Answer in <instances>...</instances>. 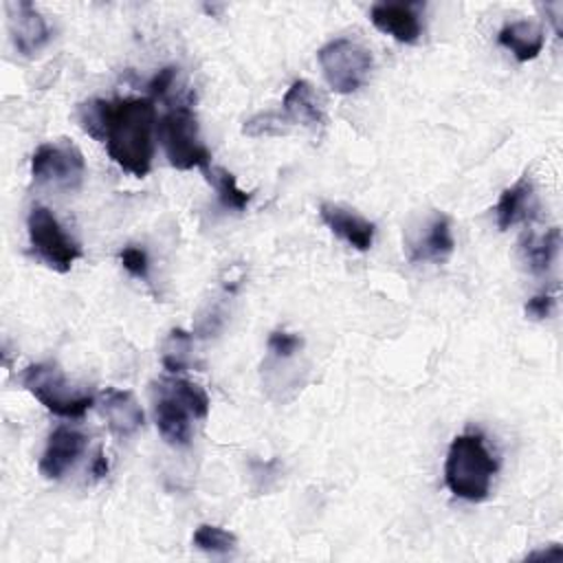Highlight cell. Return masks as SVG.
Here are the masks:
<instances>
[{
	"label": "cell",
	"instance_id": "22",
	"mask_svg": "<svg viewBox=\"0 0 563 563\" xmlns=\"http://www.w3.org/2000/svg\"><path fill=\"white\" fill-rule=\"evenodd\" d=\"M194 545L202 552H209V554H229V552L235 550L238 539H235L233 532H229L220 526L202 523L194 532Z\"/></svg>",
	"mask_w": 563,
	"mask_h": 563
},
{
	"label": "cell",
	"instance_id": "21",
	"mask_svg": "<svg viewBox=\"0 0 563 563\" xmlns=\"http://www.w3.org/2000/svg\"><path fill=\"white\" fill-rule=\"evenodd\" d=\"M163 383L189 409V413L194 418L202 420V418L209 416V396L200 385H196L191 380H185V378H165Z\"/></svg>",
	"mask_w": 563,
	"mask_h": 563
},
{
	"label": "cell",
	"instance_id": "2",
	"mask_svg": "<svg viewBox=\"0 0 563 563\" xmlns=\"http://www.w3.org/2000/svg\"><path fill=\"white\" fill-rule=\"evenodd\" d=\"M497 473V462L486 449L482 433H460L453 438L446 462V488L466 501H484L490 493V482Z\"/></svg>",
	"mask_w": 563,
	"mask_h": 563
},
{
	"label": "cell",
	"instance_id": "27",
	"mask_svg": "<svg viewBox=\"0 0 563 563\" xmlns=\"http://www.w3.org/2000/svg\"><path fill=\"white\" fill-rule=\"evenodd\" d=\"M554 303H556L554 295H550V292H539V295H534V297H530V299L526 301V314H528L530 319H534V321L548 319V317L552 314V310H554Z\"/></svg>",
	"mask_w": 563,
	"mask_h": 563
},
{
	"label": "cell",
	"instance_id": "12",
	"mask_svg": "<svg viewBox=\"0 0 563 563\" xmlns=\"http://www.w3.org/2000/svg\"><path fill=\"white\" fill-rule=\"evenodd\" d=\"M418 2H376L369 9L372 24L396 42L416 44L422 33Z\"/></svg>",
	"mask_w": 563,
	"mask_h": 563
},
{
	"label": "cell",
	"instance_id": "23",
	"mask_svg": "<svg viewBox=\"0 0 563 563\" xmlns=\"http://www.w3.org/2000/svg\"><path fill=\"white\" fill-rule=\"evenodd\" d=\"M106 99H90L79 106L77 117L79 125L84 128L86 134H90L97 141H103V128H106Z\"/></svg>",
	"mask_w": 563,
	"mask_h": 563
},
{
	"label": "cell",
	"instance_id": "15",
	"mask_svg": "<svg viewBox=\"0 0 563 563\" xmlns=\"http://www.w3.org/2000/svg\"><path fill=\"white\" fill-rule=\"evenodd\" d=\"M284 114L288 121L308 125V128H321L325 123L323 101L314 86L306 79H297L290 84V88L284 95Z\"/></svg>",
	"mask_w": 563,
	"mask_h": 563
},
{
	"label": "cell",
	"instance_id": "29",
	"mask_svg": "<svg viewBox=\"0 0 563 563\" xmlns=\"http://www.w3.org/2000/svg\"><path fill=\"white\" fill-rule=\"evenodd\" d=\"M90 471H92V475H95V477H103V475L108 473V462H106V457H103V453H101V451H97V455H95V460H92Z\"/></svg>",
	"mask_w": 563,
	"mask_h": 563
},
{
	"label": "cell",
	"instance_id": "20",
	"mask_svg": "<svg viewBox=\"0 0 563 563\" xmlns=\"http://www.w3.org/2000/svg\"><path fill=\"white\" fill-rule=\"evenodd\" d=\"M194 345V336L183 330V328H174L167 339L163 341V354L161 361L165 365V369L169 372H185L189 367V352Z\"/></svg>",
	"mask_w": 563,
	"mask_h": 563
},
{
	"label": "cell",
	"instance_id": "5",
	"mask_svg": "<svg viewBox=\"0 0 563 563\" xmlns=\"http://www.w3.org/2000/svg\"><path fill=\"white\" fill-rule=\"evenodd\" d=\"M317 59L328 86L339 95L356 92L369 79L374 66L372 53L350 37L330 40L317 51Z\"/></svg>",
	"mask_w": 563,
	"mask_h": 563
},
{
	"label": "cell",
	"instance_id": "28",
	"mask_svg": "<svg viewBox=\"0 0 563 563\" xmlns=\"http://www.w3.org/2000/svg\"><path fill=\"white\" fill-rule=\"evenodd\" d=\"M174 77H176V68H174V66L161 68V70L150 79V84H147L150 95H152V97H163V95L172 88Z\"/></svg>",
	"mask_w": 563,
	"mask_h": 563
},
{
	"label": "cell",
	"instance_id": "18",
	"mask_svg": "<svg viewBox=\"0 0 563 563\" xmlns=\"http://www.w3.org/2000/svg\"><path fill=\"white\" fill-rule=\"evenodd\" d=\"M202 174L207 176V180L211 183V187L216 189L218 194V200L224 209H231V211H244L253 198L251 191H244L238 187V180L235 176L220 167V165H207L202 169Z\"/></svg>",
	"mask_w": 563,
	"mask_h": 563
},
{
	"label": "cell",
	"instance_id": "11",
	"mask_svg": "<svg viewBox=\"0 0 563 563\" xmlns=\"http://www.w3.org/2000/svg\"><path fill=\"white\" fill-rule=\"evenodd\" d=\"M7 13H9V33L18 53L29 57L51 40V29L46 20L29 0L9 2Z\"/></svg>",
	"mask_w": 563,
	"mask_h": 563
},
{
	"label": "cell",
	"instance_id": "30",
	"mask_svg": "<svg viewBox=\"0 0 563 563\" xmlns=\"http://www.w3.org/2000/svg\"><path fill=\"white\" fill-rule=\"evenodd\" d=\"M563 552H561V548L559 545H554L552 548V552H548V550H541V552H532V554H528V559H550V556H561Z\"/></svg>",
	"mask_w": 563,
	"mask_h": 563
},
{
	"label": "cell",
	"instance_id": "9",
	"mask_svg": "<svg viewBox=\"0 0 563 563\" xmlns=\"http://www.w3.org/2000/svg\"><path fill=\"white\" fill-rule=\"evenodd\" d=\"M154 422L161 433V438L172 446H187L191 442V422H189V409L167 389V385L161 380L154 385Z\"/></svg>",
	"mask_w": 563,
	"mask_h": 563
},
{
	"label": "cell",
	"instance_id": "7",
	"mask_svg": "<svg viewBox=\"0 0 563 563\" xmlns=\"http://www.w3.org/2000/svg\"><path fill=\"white\" fill-rule=\"evenodd\" d=\"M86 174V161L77 145L70 141L42 143L31 156V176L40 185L57 189H77Z\"/></svg>",
	"mask_w": 563,
	"mask_h": 563
},
{
	"label": "cell",
	"instance_id": "1",
	"mask_svg": "<svg viewBox=\"0 0 563 563\" xmlns=\"http://www.w3.org/2000/svg\"><path fill=\"white\" fill-rule=\"evenodd\" d=\"M156 108L152 99H108L103 143L110 158L128 174L143 178L154 158Z\"/></svg>",
	"mask_w": 563,
	"mask_h": 563
},
{
	"label": "cell",
	"instance_id": "26",
	"mask_svg": "<svg viewBox=\"0 0 563 563\" xmlns=\"http://www.w3.org/2000/svg\"><path fill=\"white\" fill-rule=\"evenodd\" d=\"M119 257H121L123 268H125L132 277H136V279H147V275H150V260H147V253H145L143 249L130 244V246H125V249L119 253Z\"/></svg>",
	"mask_w": 563,
	"mask_h": 563
},
{
	"label": "cell",
	"instance_id": "25",
	"mask_svg": "<svg viewBox=\"0 0 563 563\" xmlns=\"http://www.w3.org/2000/svg\"><path fill=\"white\" fill-rule=\"evenodd\" d=\"M303 347V339L295 332H286V330H273L268 334V350L277 356V358H290L295 356L299 350Z\"/></svg>",
	"mask_w": 563,
	"mask_h": 563
},
{
	"label": "cell",
	"instance_id": "13",
	"mask_svg": "<svg viewBox=\"0 0 563 563\" xmlns=\"http://www.w3.org/2000/svg\"><path fill=\"white\" fill-rule=\"evenodd\" d=\"M319 216H321L323 224L334 235H339L343 242H347L352 249H356V251H369L372 249L376 227L367 218L358 216L352 209L334 205V202H323L319 207Z\"/></svg>",
	"mask_w": 563,
	"mask_h": 563
},
{
	"label": "cell",
	"instance_id": "14",
	"mask_svg": "<svg viewBox=\"0 0 563 563\" xmlns=\"http://www.w3.org/2000/svg\"><path fill=\"white\" fill-rule=\"evenodd\" d=\"M101 416L119 438H130L143 427V409L130 389L108 387L101 396Z\"/></svg>",
	"mask_w": 563,
	"mask_h": 563
},
{
	"label": "cell",
	"instance_id": "4",
	"mask_svg": "<svg viewBox=\"0 0 563 563\" xmlns=\"http://www.w3.org/2000/svg\"><path fill=\"white\" fill-rule=\"evenodd\" d=\"M20 383L48 411L62 418H81L95 405L92 394L73 389L62 369L51 363L29 365L22 372Z\"/></svg>",
	"mask_w": 563,
	"mask_h": 563
},
{
	"label": "cell",
	"instance_id": "16",
	"mask_svg": "<svg viewBox=\"0 0 563 563\" xmlns=\"http://www.w3.org/2000/svg\"><path fill=\"white\" fill-rule=\"evenodd\" d=\"M537 209V196H534V185L528 176L519 178L515 185L501 191L497 205H495V218L497 227L501 231L510 229L512 224L532 218Z\"/></svg>",
	"mask_w": 563,
	"mask_h": 563
},
{
	"label": "cell",
	"instance_id": "17",
	"mask_svg": "<svg viewBox=\"0 0 563 563\" xmlns=\"http://www.w3.org/2000/svg\"><path fill=\"white\" fill-rule=\"evenodd\" d=\"M497 42L508 48L517 62H530L534 59L545 44V35L543 29L532 22V20H517V22H508L499 35Z\"/></svg>",
	"mask_w": 563,
	"mask_h": 563
},
{
	"label": "cell",
	"instance_id": "8",
	"mask_svg": "<svg viewBox=\"0 0 563 563\" xmlns=\"http://www.w3.org/2000/svg\"><path fill=\"white\" fill-rule=\"evenodd\" d=\"M407 257L409 262H444L453 249L455 240L451 233V220L444 213H433L418 231L407 235Z\"/></svg>",
	"mask_w": 563,
	"mask_h": 563
},
{
	"label": "cell",
	"instance_id": "19",
	"mask_svg": "<svg viewBox=\"0 0 563 563\" xmlns=\"http://www.w3.org/2000/svg\"><path fill=\"white\" fill-rule=\"evenodd\" d=\"M559 246H561V231H559V227H552L545 233L530 235L526 240L523 257L534 273H545V271H550V266L559 253Z\"/></svg>",
	"mask_w": 563,
	"mask_h": 563
},
{
	"label": "cell",
	"instance_id": "10",
	"mask_svg": "<svg viewBox=\"0 0 563 563\" xmlns=\"http://www.w3.org/2000/svg\"><path fill=\"white\" fill-rule=\"evenodd\" d=\"M88 438L73 427H57L46 442V449L40 457V473L46 479H62L79 460L86 449Z\"/></svg>",
	"mask_w": 563,
	"mask_h": 563
},
{
	"label": "cell",
	"instance_id": "24",
	"mask_svg": "<svg viewBox=\"0 0 563 563\" xmlns=\"http://www.w3.org/2000/svg\"><path fill=\"white\" fill-rule=\"evenodd\" d=\"M284 123H288V117L277 114V112H260L255 117H251L242 132L249 136H271V134H284L286 128Z\"/></svg>",
	"mask_w": 563,
	"mask_h": 563
},
{
	"label": "cell",
	"instance_id": "6",
	"mask_svg": "<svg viewBox=\"0 0 563 563\" xmlns=\"http://www.w3.org/2000/svg\"><path fill=\"white\" fill-rule=\"evenodd\" d=\"M26 231L35 257L57 273L70 271V266L81 257V246L64 231L53 211L42 205H35L29 211Z\"/></svg>",
	"mask_w": 563,
	"mask_h": 563
},
{
	"label": "cell",
	"instance_id": "3",
	"mask_svg": "<svg viewBox=\"0 0 563 563\" xmlns=\"http://www.w3.org/2000/svg\"><path fill=\"white\" fill-rule=\"evenodd\" d=\"M156 136L165 150V156L176 169H205L211 165V152L200 141L198 119L189 106H176L167 110L156 123Z\"/></svg>",
	"mask_w": 563,
	"mask_h": 563
}]
</instances>
